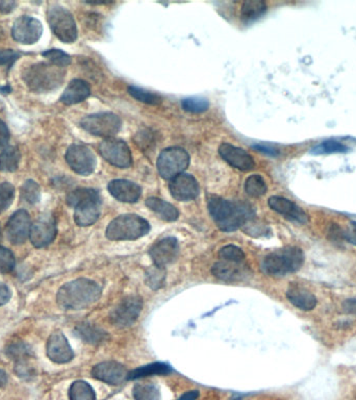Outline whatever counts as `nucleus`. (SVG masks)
I'll list each match as a JSON object with an SVG mask.
<instances>
[{
	"label": "nucleus",
	"mask_w": 356,
	"mask_h": 400,
	"mask_svg": "<svg viewBox=\"0 0 356 400\" xmlns=\"http://www.w3.org/2000/svg\"><path fill=\"white\" fill-rule=\"evenodd\" d=\"M207 205L213 221L223 232H234L255 216L252 205L243 201H230L211 196Z\"/></svg>",
	"instance_id": "1"
},
{
	"label": "nucleus",
	"mask_w": 356,
	"mask_h": 400,
	"mask_svg": "<svg viewBox=\"0 0 356 400\" xmlns=\"http://www.w3.org/2000/svg\"><path fill=\"white\" fill-rule=\"evenodd\" d=\"M102 296V288L93 280L79 278L64 285L56 295L58 305L64 310L79 311L95 303Z\"/></svg>",
	"instance_id": "2"
},
{
	"label": "nucleus",
	"mask_w": 356,
	"mask_h": 400,
	"mask_svg": "<svg viewBox=\"0 0 356 400\" xmlns=\"http://www.w3.org/2000/svg\"><path fill=\"white\" fill-rule=\"evenodd\" d=\"M66 70L51 63H37L31 65L23 72L22 79L31 91L48 93L58 89L64 81Z\"/></svg>",
	"instance_id": "3"
},
{
	"label": "nucleus",
	"mask_w": 356,
	"mask_h": 400,
	"mask_svg": "<svg viewBox=\"0 0 356 400\" xmlns=\"http://www.w3.org/2000/svg\"><path fill=\"white\" fill-rule=\"evenodd\" d=\"M67 205L74 207V220L77 225H93L102 213V198L96 190L79 188L67 196Z\"/></svg>",
	"instance_id": "4"
},
{
	"label": "nucleus",
	"mask_w": 356,
	"mask_h": 400,
	"mask_svg": "<svg viewBox=\"0 0 356 400\" xmlns=\"http://www.w3.org/2000/svg\"><path fill=\"white\" fill-rule=\"evenodd\" d=\"M305 264V253L298 247L288 246L269 253L261 263L267 275L282 278L298 271Z\"/></svg>",
	"instance_id": "5"
},
{
	"label": "nucleus",
	"mask_w": 356,
	"mask_h": 400,
	"mask_svg": "<svg viewBox=\"0 0 356 400\" xmlns=\"http://www.w3.org/2000/svg\"><path fill=\"white\" fill-rule=\"evenodd\" d=\"M150 232L147 220L135 214L118 216L106 228L108 239L113 241L137 240Z\"/></svg>",
	"instance_id": "6"
},
{
	"label": "nucleus",
	"mask_w": 356,
	"mask_h": 400,
	"mask_svg": "<svg viewBox=\"0 0 356 400\" xmlns=\"http://www.w3.org/2000/svg\"><path fill=\"white\" fill-rule=\"evenodd\" d=\"M47 21L50 29L63 43H74L77 39V26L74 17L64 6L51 4L48 6Z\"/></svg>",
	"instance_id": "7"
},
{
	"label": "nucleus",
	"mask_w": 356,
	"mask_h": 400,
	"mask_svg": "<svg viewBox=\"0 0 356 400\" xmlns=\"http://www.w3.org/2000/svg\"><path fill=\"white\" fill-rule=\"evenodd\" d=\"M121 119L114 113H97L89 115L81 121V127L88 133L97 137H114L121 129Z\"/></svg>",
	"instance_id": "8"
},
{
	"label": "nucleus",
	"mask_w": 356,
	"mask_h": 400,
	"mask_svg": "<svg viewBox=\"0 0 356 400\" xmlns=\"http://www.w3.org/2000/svg\"><path fill=\"white\" fill-rule=\"evenodd\" d=\"M190 164V156L180 147H170L163 150L158 159L159 173L164 179H172L181 175Z\"/></svg>",
	"instance_id": "9"
},
{
	"label": "nucleus",
	"mask_w": 356,
	"mask_h": 400,
	"mask_svg": "<svg viewBox=\"0 0 356 400\" xmlns=\"http://www.w3.org/2000/svg\"><path fill=\"white\" fill-rule=\"evenodd\" d=\"M98 150L102 158L113 166L124 169L133 165L131 150L124 141L113 138L104 140L98 146Z\"/></svg>",
	"instance_id": "10"
},
{
	"label": "nucleus",
	"mask_w": 356,
	"mask_h": 400,
	"mask_svg": "<svg viewBox=\"0 0 356 400\" xmlns=\"http://www.w3.org/2000/svg\"><path fill=\"white\" fill-rule=\"evenodd\" d=\"M67 164L75 173L83 177L92 175L96 168V157L88 146L83 144H72L67 150Z\"/></svg>",
	"instance_id": "11"
},
{
	"label": "nucleus",
	"mask_w": 356,
	"mask_h": 400,
	"mask_svg": "<svg viewBox=\"0 0 356 400\" xmlns=\"http://www.w3.org/2000/svg\"><path fill=\"white\" fill-rule=\"evenodd\" d=\"M143 301L137 295L125 297L111 313V321L119 328H127L135 323L141 314Z\"/></svg>",
	"instance_id": "12"
},
{
	"label": "nucleus",
	"mask_w": 356,
	"mask_h": 400,
	"mask_svg": "<svg viewBox=\"0 0 356 400\" xmlns=\"http://www.w3.org/2000/svg\"><path fill=\"white\" fill-rule=\"evenodd\" d=\"M56 234L58 227L56 219L50 214H44L31 224L29 239L33 246L43 248L54 242Z\"/></svg>",
	"instance_id": "13"
},
{
	"label": "nucleus",
	"mask_w": 356,
	"mask_h": 400,
	"mask_svg": "<svg viewBox=\"0 0 356 400\" xmlns=\"http://www.w3.org/2000/svg\"><path fill=\"white\" fill-rule=\"evenodd\" d=\"M42 33H43V25L41 21L33 17H19L13 24V39L24 45L37 43L42 37Z\"/></svg>",
	"instance_id": "14"
},
{
	"label": "nucleus",
	"mask_w": 356,
	"mask_h": 400,
	"mask_svg": "<svg viewBox=\"0 0 356 400\" xmlns=\"http://www.w3.org/2000/svg\"><path fill=\"white\" fill-rule=\"evenodd\" d=\"M31 228V216L25 209H19L6 223V237L12 244H23L29 238Z\"/></svg>",
	"instance_id": "15"
},
{
	"label": "nucleus",
	"mask_w": 356,
	"mask_h": 400,
	"mask_svg": "<svg viewBox=\"0 0 356 400\" xmlns=\"http://www.w3.org/2000/svg\"><path fill=\"white\" fill-rule=\"evenodd\" d=\"M150 257L154 265L161 268H166V266L175 263L179 255V244L177 239L173 237H167L158 241L152 245L149 250Z\"/></svg>",
	"instance_id": "16"
},
{
	"label": "nucleus",
	"mask_w": 356,
	"mask_h": 400,
	"mask_svg": "<svg viewBox=\"0 0 356 400\" xmlns=\"http://www.w3.org/2000/svg\"><path fill=\"white\" fill-rule=\"evenodd\" d=\"M127 368L117 362H102L94 366L92 376L96 380L102 381L108 385H120L127 378Z\"/></svg>",
	"instance_id": "17"
},
{
	"label": "nucleus",
	"mask_w": 356,
	"mask_h": 400,
	"mask_svg": "<svg viewBox=\"0 0 356 400\" xmlns=\"http://www.w3.org/2000/svg\"><path fill=\"white\" fill-rule=\"evenodd\" d=\"M211 272L218 280L228 282H241L250 275V269L244 263H236L224 259L217 262L213 265Z\"/></svg>",
	"instance_id": "18"
},
{
	"label": "nucleus",
	"mask_w": 356,
	"mask_h": 400,
	"mask_svg": "<svg viewBox=\"0 0 356 400\" xmlns=\"http://www.w3.org/2000/svg\"><path fill=\"white\" fill-rule=\"evenodd\" d=\"M219 154L230 166L238 170L250 171L254 169V160L242 148L236 147L232 144L223 143L220 145Z\"/></svg>",
	"instance_id": "19"
},
{
	"label": "nucleus",
	"mask_w": 356,
	"mask_h": 400,
	"mask_svg": "<svg viewBox=\"0 0 356 400\" xmlns=\"http://www.w3.org/2000/svg\"><path fill=\"white\" fill-rule=\"evenodd\" d=\"M171 195L177 200L188 201L199 195V185L194 177L181 173L171 179L169 185Z\"/></svg>",
	"instance_id": "20"
},
{
	"label": "nucleus",
	"mask_w": 356,
	"mask_h": 400,
	"mask_svg": "<svg viewBox=\"0 0 356 400\" xmlns=\"http://www.w3.org/2000/svg\"><path fill=\"white\" fill-rule=\"evenodd\" d=\"M47 357L54 363L66 364L72 361L74 353L69 344L68 340L62 333L52 334L47 341Z\"/></svg>",
	"instance_id": "21"
},
{
	"label": "nucleus",
	"mask_w": 356,
	"mask_h": 400,
	"mask_svg": "<svg viewBox=\"0 0 356 400\" xmlns=\"http://www.w3.org/2000/svg\"><path fill=\"white\" fill-rule=\"evenodd\" d=\"M268 205L276 213L284 216L286 219L297 223L305 224L309 222V215L300 207L288 198L280 196H272L268 200Z\"/></svg>",
	"instance_id": "22"
},
{
	"label": "nucleus",
	"mask_w": 356,
	"mask_h": 400,
	"mask_svg": "<svg viewBox=\"0 0 356 400\" xmlns=\"http://www.w3.org/2000/svg\"><path fill=\"white\" fill-rule=\"evenodd\" d=\"M108 192L117 200L125 203H135L141 198L139 185L127 179H114L108 186Z\"/></svg>",
	"instance_id": "23"
},
{
	"label": "nucleus",
	"mask_w": 356,
	"mask_h": 400,
	"mask_svg": "<svg viewBox=\"0 0 356 400\" xmlns=\"http://www.w3.org/2000/svg\"><path fill=\"white\" fill-rule=\"evenodd\" d=\"M289 301L297 309L312 311L318 305L317 297L298 282H292L286 291Z\"/></svg>",
	"instance_id": "24"
},
{
	"label": "nucleus",
	"mask_w": 356,
	"mask_h": 400,
	"mask_svg": "<svg viewBox=\"0 0 356 400\" xmlns=\"http://www.w3.org/2000/svg\"><path fill=\"white\" fill-rule=\"evenodd\" d=\"M90 94H91V88L87 81L79 79H73L67 86L60 100L66 106H73V104H81L83 100L87 99Z\"/></svg>",
	"instance_id": "25"
},
{
	"label": "nucleus",
	"mask_w": 356,
	"mask_h": 400,
	"mask_svg": "<svg viewBox=\"0 0 356 400\" xmlns=\"http://www.w3.org/2000/svg\"><path fill=\"white\" fill-rule=\"evenodd\" d=\"M146 205L166 221H175L179 217V211L175 205H171L170 202H167V201L160 200V198H147Z\"/></svg>",
	"instance_id": "26"
},
{
	"label": "nucleus",
	"mask_w": 356,
	"mask_h": 400,
	"mask_svg": "<svg viewBox=\"0 0 356 400\" xmlns=\"http://www.w3.org/2000/svg\"><path fill=\"white\" fill-rule=\"evenodd\" d=\"M75 332L81 340L92 345H97L104 342L106 337H108V334L102 328L87 323L79 324Z\"/></svg>",
	"instance_id": "27"
},
{
	"label": "nucleus",
	"mask_w": 356,
	"mask_h": 400,
	"mask_svg": "<svg viewBox=\"0 0 356 400\" xmlns=\"http://www.w3.org/2000/svg\"><path fill=\"white\" fill-rule=\"evenodd\" d=\"M20 150L16 146H8L0 152V171L15 173L20 163Z\"/></svg>",
	"instance_id": "28"
},
{
	"label": "nucleus",
	"mask_w": 356,
	"mask_h": 400,
	"mask_svg": "<svg viewBox=\"0 0 356 400\" xmlns=\"http://www.w3.org/2000/svg\"><path fill=\"white\" fill-rule=\"evenodd\" d=\"M171 369L164 363H154L149 365L142 366L127 374V380H137V378H147L152 376H166L170 374Z\"/></svg>",
	"instance_id": "29"
},
{
	"label": "nucleus",
	"mask_w": 356,
	"mask_h": 400,
	"mask_svg": "<svg viewBox=\"0 0 356 400\" xmlns=\"http://www.w3.org/2000/svg\"><path fill=\"white\" fill-rule=\"evenodd\" d=\"M267 10V3L261 0H247L242 4L241 17L244 22H252L261 18Z\"/></svg>",
	"instance_id": "30"
},
{
	"label": "nucleus",
	"mask_w": 356,
	"mask_h": 400,
	"mask_svg": "<svg viewBox=\"0 0 356 400\" xmlns=\"http://www.w3.org/2000/svg\"><path fill=\"white\" fill-rule=\"evenodd\" d=\"M70 400H96L95 391L87 382L76 381L69 389Z\"/></svg>",
	"instance_id": "31"
},
{
	"label": "nucleus",
	"mask_w": 356,
	"mask_h": 400,
	"mask_svg": "<svg viewBox=\"0 0 356 400\" xmlns=\"http://www.w3.org/2000/svg\"><path fill=\"white\" fill-rule=\"evenodd\" d=\"M145 282L152 290H160L166 282V270L165 268L154 265L145 272Z\"/></svg>",
	"instance_id": "32"
},
{
	"label": "nucleus",
	"mask_w": 356,
	"mask_h": 400,
	"mask_svg": "<svg viewBox=\"0 0 356 400\" xmlns=\"http://www.w3.org/2000/svg\"><path fill=\"white\" fill-rule=\"evenodd\" d=\"M245 192L251 198H261L267 192L265 179L259 175H250L245 182Z\"/></svg>",
	"instance_id": "33"
},
{
	"label": "nucleus",
	"mask_w": 356,
	"mask_h": 400,
	"mask_svg": "<svg viewBox=\"0 0 356 400\" xmlns=\"http://www.w3.org/2000/svg\"><path fill=\"white\" fill-rule=\"evenodd\" d=\"M129 93L133 96L135 99L143 102V104H152V106H159L162 104V96L154 92L147 91L142 88L136 87V86H129Z\"/></svg>",
	"instance_id": "34"
},
{
	"label": "nucleus",
	"mask_w": 356,
	"mask_h": 400,
	"mask_svg": "<svg viewBox=\"0 0 356 400\" xmlns=\"http://www.w3.org/2000/svg\"><path fill=\"white\" fill-rule=\"evenodd\" d=\"M40 198H41V188L39 184L33 179H27L21 187V198L31 205H35L39 202Z\"/></svg>",
	"instance_id": "35"
},
{
	"label": "nucleus",
	"mask_w": 356,
	"mask_h": 400,
	"mask_svg": "<svg viewBox=\"0 0 356 400\" xmlns=\"http://www.w3.org/2000/svg\"><path fill=\"white\" fill-rule=\"evenodd\" d=\"M136 400H160L161 393L158 387L152 384H138L134 387Z\"/></svg>",
	"instance_id": "36"
},
{
	"label": "nucleus",
	"mask_w": 356,
	"mask_h": 400,
	"mask_svg": "<svg viewBox=\"0 0 356 400\" xmlns=\"http://www.w3.org/2000/svg\"><path fill=\"white\" fill-rule=\"evenodd\" d=\"M347 152H348V147L346 145L334 140L322 142L312 150L313 154H343Z\"/></svg>",
	"instance_id": "37"
},
{
	"label": "nucleus",
	"mask_w": 356,
	"mask_h": 400,
	"mask_svg": "<svg viewBox=\"0 0 356 400\" xmlns=\"http://www.w3.org/2000/svg\"><path fill=\"white\" fill-rule=\"evenodd\" d=\"M42 56L56 66L60 67V68H66L71 64V58L66 52L60 49H49L46 50L42 54Z\"/></svg>",
	"instance_id": "38"
},
{
	"label": "nucleus",
	"mask_w": 356,
	"mask_h": 400,
	"mask_svg": "<svg viewBox=\"0 0 356 400\" xmlns=\"http://www.w3.org/2000/svg\"><path fill=\"white\" fill-rule=\"evenodd\" d=\"M219 257L224 261L236 262V263H244L245 261L244 251L234 245L222 247L219 251Z\"/></svg>",
	"instance_id": "39"
},
{
	"label": "nucleus",
	"mask_w": 356,
	"mask_h": 400,
	"mask_svg": "<svg viewBox=\"0 0 356 400\" xmlns=\"http://www.w3.org/2000/svg\"><path fill=\"white\" fill-rule=\"evenodd\" d=\"M6 355H8L10 359L14 360L15 362L33 358V353H31L29 347L27 346L25 343L21 342L14 343V344L10 345V346L8 347V351H6Z\"/></svg>",
	"instance_id": "40"
},
{
	"label": "nucleus",
	"mask_w": 356,
	"mask_h": 400,
	"mask_svg": "<svg viewBox=\"0 0 356 400\" xmlns=\"http://www.w3.org/2000/svg\"><path fill=\"white\" fill-rule=\"evenodd\" d=\"M181 106L186 112L203 113L209 108V102L202 97H188L182 100Z\"/></svg>",
	"instance_id": "41"
},
{
	"label": "nucleus",
	"mask_w": 356,
	"mask_h": 400,
	"mask_svg": "<svg viewBox=\"0 0 356 400\" xmlns=\"http://www.w3.org/2000/svg\"><path fill=\"white\" fill-rule=\"evenodd\" d=\"M15 198V188L8 182L0 183V214L6 211L13 203Z\"/></svg>",
	"instance_id": "42"
},
{
	"label": "nucleus",
	"mask_w": 356,
	"mask_h": 400,
	"mask_svg": "<svg viewBox=\"0 0 356 400\" xmlns=\"http://www.w3.org/2000/svg\"><path fill=\"white\" fill-rule=\"evenodd\" d=\"M16 265V259L10 249L0 246V272L8 273L13 271Z\"/></svg>",
	"instance_id": "43"
},
{
	"label": "nucleus",
	"mask_w": 356,
	"mask_h": 400,
	"mask_svg": "<svg viewBox=\"0 0 356 400\" xmlns=\"http://www.w3.org/2000/svg\"><path fill=\"white\" fill-rule=\"evenodd\" d=\"M19 58H20V52L16 51V50H0V66H3V65L12 66Z\"/></svg>",
	"instance_id": "44"
},
{
	"label": "nucleus",
	"mask_w": 356,
	"mask_h": 400,
	"mask_svg": "<svg viewBox=\"0 0 356 400\" xmlns=\"http://www.w3.org/2000/svg\"><path fill=\"white\" fill-rule=\"evenodd\" d=\"M10 138V133L8 125L0 119V150H3L4 148L8 147Z\"/></svg>",
	"instance_id": "45"
},
{
	"label": "nucleus",
	"mask_w": 356,
	"mask_h": 400,
	"mask_svg": "<svg viewBox=\"0 0 356 400\" xmlns=\"http://www.w3.org/2000/svg\"><path fill=\"white\" fill-rule=\"evenodd\" d=\"M343 238L356 246V221L351 222L346 230H343Z\"/></svg>",
	"instance_id": "46"
},
{
	"label": "nucleus",
	"mask_w": 356,
	"mask_h": 400,
	"mask_svg": "<svg viewBox=\"0 0 356 400\" xmlns=\"http://www.w3.org/2000/svg\"><path fill=\"white\" fill-rule=\"evenodd\" d=\"M12 296L10 288L6 285L0 284V307L8 303Z\"/></svg>",
	"instance_id": "47"
},
{
	"label": "nucleus",
	"mask_w": 356,
	"mask_h": 400,
	"mask_svg": "<svg viewBox=\"0 0 356 400\" xmlns=\"http://www.w3.org/2000/svg\"><path fill=\"white\" fill-rule=\"evenodd\" d=\"M257 152H264V154H268V156L276 157L278 156L280 152H278L276 148L272 147V146L265 145V144H257V145L253 146Z\"/></svg>",
	"instance_id": "48"
},
{
	"label": "nucleus",
	"mask_w": 356,
	"mask_h": 400,
	"mask_svg": "<svg viewBox=\"0 0 356 400\" xmlns=\"http://www.w3.org/2000/svg\"><path fill=\"white\" fill-rule=\"evenodd\" d=\"M343 310L347 314L356 316V298L347 299L343 303Z\"/></svg>",
	"instance_id": "49"
},
{
	"label": "nucleus",
	"mask_w": 356,
	"mask_h": 400,
	"mask_svg": "<svg viewBox=\"0 0 356 400\" xmlns=\"http://www.w3.org/2000/svg\"><path fill=\"white\" fill-rule=\"evenodd\" d=\"M17 6L15 1H0V12L3 13V14H8V13L14 10L15 6Z\"/></svg>",
	"instance_id": "50"
},
{
	"label": "nucleus",
	"mask_w": 356,
	"mask_h": 400,
	"mask_svg": "<svg viewBox=\"0 0 356 400\" xmlns=\"http://www.w3.org/2000/svg\"><path fill=\"white\" fill-rule=\"evenodd\" d=\"M199 397V392L197 390L188 391L184 393L178 400H196Z\"/></svg>",
	"instance_id": "51"
},
{
	"label": "nucleus",
	"mask_w": 356,
	"mask_h": 400,
	"mask_svg": "<svg viewBox=\"0 0 356 400\" xmlns=\"http://www.w3.org/2000/svg\"><path fill=\"white\" fill-rule=\"evenodd\" d=\"M6 382H8V378H6V372L0 369V388L3 387L4 385L6 384Z\"/></svg>",
	"instance_id": "52"
},
{
	"label": "nucleus",
	"mask_w": 356,
	"mask_h": 400,
	"mask_svg": "<svg viewBox=\"0 0 356 400\" xmlns=\"http://www.w3.org/2000/svg\"><path fill=\"white\" fill-rule=\"evenodd\" d=\"M3 37H4L3 29H2L1 27H0V39H2V38Z\"/></svg>",
	"instance_id": "53"
}]
</instances>
